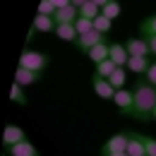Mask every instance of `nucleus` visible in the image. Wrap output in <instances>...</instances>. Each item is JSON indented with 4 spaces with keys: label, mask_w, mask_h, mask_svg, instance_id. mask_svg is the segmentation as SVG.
<instances>
[{
    "label": "nucleus",
    "mask_w": 156,
    "mask_h": 156,
    "mask_svg": "<svg viewBox=\"0 0 156 156\" xmlns=\"http://www.w3.org/2000/svg\"><path fill=\"white\" fill-rule=\"evenodd\" d=\"M91 2H96L98 7H101V10H103V7H106V5H108V2H111V0H91Z\"/></svg>",
    "instance_id": "31"
},
{
    "label": "nucleus",
    "mask_w": 156,
    "mask_h": 156,
    "mask_svg": "<svg viewBox=\"0 0 156 156\" xmlns=\"http://www.w3.org/2000/svg\"><path fill=\"white\" fill-rule=\"evenodd\" d=\"M24 139H27V132L22 130L20 125H7L5 132H2V144H5V149L20 144V142H24Z\"/></svg>",
    "instance_id": "8"
},
{
    "label": "nucleus",
    "mask_w": 156,
    "mask_h": 156,
    "mask_svg": "<svg viewBox=\"0 0 156 156\" xmlns=\"http://www.w3.org/2000/svg\"><path fill=\"white\" fill-rule=\"evenodd\" d=\"M87 2H89V0H72V5H75V7H82V5H87Z\"/></svg>",
    "instance_id": "32"
},
{
    "label": "nucleus",
    "mask_w": 156,
    "mask_h": 156,
    "mask_svg": "<svg viewBox=\"0 0 156 156\" xmlns=\"http://www.w3.org/2000/svg\"><path fill=\"white\" fill-rule=\"evenodd\" d=\"M53 34L60 41H65V43H75L77 46V41H79V34H77V29H75V24H58Z\"/></svg>",
    "instance_id": "11"
},
{
    "label": "nucleus",
    "mask_w": 156,
    "mask_h": 156,
    "mask_svg": "<svg viewBox=\"0 0 156 156\" xmlns=\"http://www.w3.org/2000/svg\"><path fill=\"white\" fill-rule=\"evenodd\" d=\"M87 55H89V60H91L94 65L103 62V60H108V58H111V43H98V46H94Z\"/></svg>",
    "instance_id": "16"
},
{
    "label": "nucleus",
    "mask_w": 156,
    "mask_h": 156,
    "mask_svg": "<svg viewBox=\"0 0 156 156\" xmlns=\"http://www.w3.org/2000/svg\"><path fill=\"white\" fill-rule=\"evenodd\" d=\"M98 43H106V34H101V31H89V34H84V36H79L77 41V48L79 51H84V53H89L94 46H98Z\"/></svg>",
    "instance_id": "7"
},
{
    "label": "nucleus",
    "mask_w": 156,
    "mask_h": 156,
    "mask_svg": "<svg viewBox=\"0 0 156 156\" xmlns=\"http://www.w3.org/2000/svg\"><path fill=\"white\" fill-rule=\"evenodd\" d=\"M53 5H55V7H67V5H72V0H53Z\"/></svg>",
    "instance_id": "30"
},
{
    "label": "nucleus",
    "mask_w": 156,
    "mask_h": 156,
    "mask_svg": "<svg viewBox=\"0 0 156 156\" xmlns=\"http://www.w3.org/2000/svg\"><path fill=\"white\" fill-rule=\"evenodd\" d=\"M154 120H156V111H154Z\"/></svg>",
    "instance_id": "34"
},
{
    "label": "nucleus",
    "mask_w": 156,
    "mask_h": 156,
    "mask_svg": "<svg viewBox=\"0 0 156 156\" xmlns=\"http://www.w3.org/2000/svg\"><path fill=\"white\" fill-rule=\"evenodd\" d=\"M149 65H151V60H149V58H130V62H127V72L142 77V75H147Z\"/></svg>",
    "instance_id": "17"
},
{
    "label": "nucleus",
    "mask_w": 156,
    "mask_h": 156,
    "mask_svg": "<svg viewBox=\"0 0 156 156\" xmlns=\"http://www.w3.org/2000/svg\"><path fill=\"white\" fill-rule=\"evenodd\" d=\"M58 12V7L53 5V0H41L39 2V10H36V15H46V17H53Z\"/></svg>",
    "instance_id": "23"
},
{
    "label": "nucleus",
    "mask_w": 156,
    "mask_h": 156,
    "mask_svg": "<svg viewBox=\"0 0 156 156\" xmlns=\"http://www.w3.org/2000/svg\"><path fill=\"white\" fill-rule=\"evenodd\" d=\"M108 82H111L115 89H125V82H127V67H118L115 72L108 77Z\"/></svg>",
    "instance_id": "20"
},
{
    "label": "nucleus",
    "mask_w": 156,
    "mask_h": 156,
    "mask_svg": "<svg viewBox=\"0 0 156 156\" xmlns=\"http://www.w3.org/2000/svg\"><path fill=\"white\" fill-rule=\"evenodd\" d=\"M53 20H55V24H75L79 20V7H75V5L60 7L58 12L53 15Z\"/></svg>",
    "instance_id": "9"
},
{
    "label": "nucleus",
    "mask_w": 156,
    "mask_h": 156,
    "mask_svg": "<svg viewBox=\"0 0 156 156\" xmlns=\"http://www.w3.org/2000/svg\"><path fill=\"white\" fill-rule=\"evenodd\" d=\"M125 48H127V53H130V58H149L151 55V48H149V41L144 39H127L125 43Z\"/></svg>",
    "instance_id": "5"
},
{
    "label": "nucleus",
    "mask_w": 156,
    "mask_h": 156,
    "mask_svg": "<svg viewBox=\"0 0 156 156\" xmlns=\"http://www.w3.org/2000/svg\"><path fill=\"white\" fill-rule=\"evenodd\" d=\"M135 108H132V118L147 122L154 118L156 111V87H151L147 79H139L135 84Z\"/></svg>",
    "instance_id": "1"
},
{
    "label": "nucleus",
    "mask_w": 156,
    "mask_h": 156,
    "mask_svg": "<svg viewBox=\"0 0 156 156\" xmlns=\"http://www.w3.org/2000/svg\"><path fill=\"white\" fill-rule=\"evenodd\" d=\"M91 87H94V91H96L98 98H103V101H113V96H115V87L108 82V79L98 77V75H94V79H91Z\"/></svg>",
    "instance_id": "6"
},
{
    "label": "nucleus",
    "mask_w": 156,
    "mask_h": 156,
    "mask_svg": "<svg viewBox=\"0 0 156 156\" xmlns=\"http://www.w3.org/2000/svg\"><path fill=\"white\" fill-rule=\"evenodd\" d=\"M41 79L39 72H31V70H27V67H17V72H15V84H20V87H31V84H36Z\"/></svg>",
    "instance_id": "12"
},
{
    "label": "nucleus",
    "mask_w": 156,
    "mask_h": 156,
    "mask_svg": "<svg viewBox=\"0 0 156 156\" xmlns=\"http://www.w3.org/2000/svg\"><path fill=\"white\" fill-rule=\"evenodd\" d=\"M115 70H118V65H115L111 58H108V60H103V62H98V65H96V72H94V75H98V77H103V79H108L113 72H115Z\"/></svg>",
    "instance_id": "19"
},
{
    "label": "nucleus",
    "mask_w": 156,
    "mask_h": 156,
    "mask_svg": "<svg viewBox=\"0 0 156 156\" xmlns=\"http://www.w3.org/2000/svg\"><path fill=\"white\" fill-rule=\"evenodd\" d=\"M103 156H127V151L125 154H103Z\"/></svg>",
    "instance_id": "33"
},
{
    "label": "nucleus",
    "mask_w": 156,
    "mask_h": 156,
    "mask_svg": "<svg viewBox=\"0 0 156 156\" xmlns=\"http://www.w3.org/2000/svg\"><path fill=\"white\" fill-rule=\"evenodd\" d=\"M98 15H101V7H98L96 2H91V0H89L87 5L79 7V17H84V20H91V22H94Z\"/></svg>",
    "instance_id": "18"
},
{
    "label": "nucleus",
    "mask_w": 156,
    "mask_h": 156,
    "mask_svg": "<svg viewBox=\"0 0 156 156\" xmlns=\"http://www.w3.org/2000/svg\"><path fill=\"white\" fill-rule=\"evenodd\" d=\"M139 29H142V36H156V15L147 17L139 24Z\"/></svg>",
    "instance_id": "22"
},
{
    "label": "nucleus",
    "mask_w": 156,
    "mask_h": 156,
    "mask_svg": "<svg viewBox=\"0 0 156 156\" xmlns=\"http://www.w3.org/2000/svg\"><path fill=\"white\" fill-rule=\"evenodd\" d=\"M10 98L15 101V103H27V96H24V87H20V84H12V89H10Z\"/></svg>",
    "instance_id": "26"
},
{
    "label": "nucleus",
    "mask_w": 156,
    "mask_h": 156,
    "mask_svg": "<svg viewBox=\"0 0 156 156\" xmlns=\"http://www.w3.org/2000/svg\"><path fill=\"white\" fill-rule=\"evenodd\" d=\"M149 41V48H151V55H156V36H144Z\"/></svg>",
    "instance_id": "29"
},
{
    "label": "nucleus",
    "mask_w": 156,
    "mask_h": 156,
    "mask_svg": "<svg viewBox=\"0 0 156 156\" xmlns=\"http://www.w3.org/2000/svg\"><path fill=\"white\" fill-rule=\"evenodd\" d=\"M127 142H130V132L113 135L103 147H101V156L103 154H125V151H127Z\"/></svg>",
    "instance_id": "3"
},
{
    "label": "nucleus",
    "mask_w": 156,
    "mask_h": 156,
    "mask_svg": "<svg viewBox=\"0 0 156 156\" xmlns=\"http://www.w3.org/2000/svg\"><path fill=\"white\" fill-rule=\"evenodd\" d=\"M111 27H113V22L108 20V17H103V15H98L96 20H94V29L101 31V34H108V31H111Z\"/></svg>",
    "instance_id": "25"
},
{
    "label": "nucleus",
    "mask_w": 156,
    "mask_h": 156,
    "mask_svg": "<svg viewBox=\"0 0 156 156\" xmlns=\"http://www.w3.org/2000/svg\"><path fill=\"white\" fill-rule=\"evenodd\" d=\"M7 154L10 156H39V151L29 139H24L20 144H15V147H7Z\"/></svg>",
    "instance_id": "15"
},
{
    "label": "nucleus",
    "mask_w": 156,
    "mask_h": 156,
    "mask_svg": "<svg viewBox=\"0 0 156 156\" xmlns=\"http://www.w3.org/2000/svg\"><path fill=\"white\" fill-rule=\"evenodd\" d=\"M111 60L115 62L118 67H127V62H130L127 48H125L122 43H111Z\"/></svg>",
    "instance_id": "13"
},
{
    "label": "nucleus",
    "mask_w": 156,
    "mask_h": 156,
    "mask_svg": "<svg viewBox=\"0 0 156 156\" xmlns=\"http://www.w3.org/2000/svg\"><path fill=\"white\" fill-rule=\"evenodd\" d=\"M120 12H122V7H120V2H118V0H111V2L101 10V15H103V17H108L111 22L118 20V17H120Z\"/></svg>",
    "instance_id": "21"
},
{
    "label": "nucleus",
    "mask_w": 156,
    "mask_h": 156,
    "mask_svg": "<svg viewBox=\"0 0 156 156\" xmlns=\"http://www.w3.org/2000/svg\"><path fill=\"white\" fill-rule=\"evenodd\" d=\"M75 29H77L79 36H84V34L94 31V22H91V20H84V17H79V20L75 22Z\"/></svg>",
    "instance_id": "24"
},
{
    "label": "nucleus",
    "mask_w": 156,
    "mask_h": 156,
    "mask_svg": "<svg viewBox=\"0 0 156 156\" xmlns=\"http://www.w3.org/2000/svg\"><path fill=\"white\" fill-rule=\"evenodd\" d=\"M144 79H147L151 87H156V60H151V65H149V70H147Z\"/></svg>",
    "instance_id": "28"
},
{
    "label": "nucleus",
    "mask_w": 156,
    "mask_h": 156,
    "mask_svg": "<svg viewBox=\"0 0 156 156\" xmlns=\"http://www.w3.org/2000/svg\"><path fill=\"white\" fill-rule=\"evenodd\" d=\"M142 139H144V147H147V156H156V139L149 135H142Z\"/></svg>",
    "instance_id": "27"
},
{
    "label": "nucleus",
    "mask_w": 156,
    "mask_h": 156,
    "mask_svg": "<svg viewBox=\"0 0 156 156\" xmlns=\"http://www.w3.org/2000/svg\"><path fill=\"white\" fill-rule=\"evenodd\" d=\"M55 20L53 17H46V15H36L34 17V22H31V31L36 34V31H41V34H51V31H55Z\"/></svg>",
    "instance_id": "10"
},
{
    "label": "nucleus",
    "mask_w": 156,
    "mask_h": 156,
    "mask_svg": "<svg viewBox=\"0 0 156 156\" xmlns=\"http://www.w3.org/2000/svg\"><path fill=\"white\" fill-rule=\"evenodd\" d=\"M20 67H27V70L41 75V72L48 67V55H43L39 51H24L20 55Z\"/></svg>",
    "instance_id": "2"
},
{
    "label": "nucleus",
    "mask_w": 156,
    "mask_h": 156,
    "mask_svg": "<svg viewBox=\"0 0 156 156\" xmlns=\"http://www.w3.org/2000/svg\"><path fill=\"white\" fill-rule=\"evenodd\" d=\"M127 156H147V147L144 139L137 132H130V142H127Z\"/></svg>",
    "instance_id": "14"
},
{
    "label": "nucleus",
    "mask_w": 156,
    "mask_h": 156,
    "mask_svg": "<svg viewBox=\"0 0 156 156\" xmlns=\"http://www.w3.org/2000/svg\"><path fill=\"white\" fill-rule=\"evenodd\" d=\"M113 103L120 108V113L132 115V108H135V91H130V89H118L115 96H113Z\"/></svg>",
    "instance_id": "4"
}]
</instances>
